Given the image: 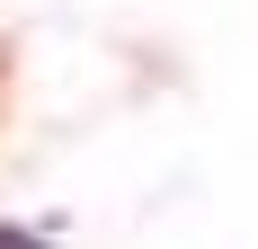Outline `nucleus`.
Here are the masks:
<instances>
[{
    "instance_id": "f257e3e1",
    "label": "nucleus",
    "mask_w": 258,
    "mask_h": 249,
    "mask_svg": "<svg viewBox=\"0 0 258 249\" xmlns=\"http://www.w3.org/2000/svg\"><path fill=\"white\" fill-rule=\"evenodd\" d=\"M0 72H9V53H0Z\"/></svg>"
}]
</instances>
